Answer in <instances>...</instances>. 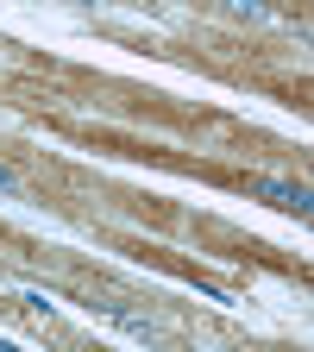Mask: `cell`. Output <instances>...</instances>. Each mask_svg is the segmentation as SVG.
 I'll return each instance as SVG.
<instances>
[{"mask_svg":"<svg viewBox=\"0 0 314 352\" xmlns=\"http://www.w3.org/2000/svg\"><path fill=\"white\" fill-rule=\"evenodd\" d=\"M0 189H7V170H0Z\"/></svg>","mask_w":314,"mask_h":352,"instance_id":"1","label":"cell"}]
</instances>
